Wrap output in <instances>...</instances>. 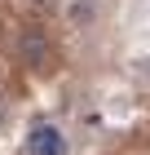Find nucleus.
Here are the masks:
<instances>
[{
	"mask_svg": "<svg viewBox=\"0 0 150 155\" xmlns=\"http://www.w3.org/2000/svg\"><path fill=\"white\" fill-rule=\"evenodd\" d=\"M66 151H71V142L58 124H35L27 133V155H66Z\"/></svg>",
	"mask_w": 150,
	"mask_h": 155,
	"instance_id": "nucleus-1",
	"label": "nucleus"
},
{
	"mask_svg": "<svg viewBox=\"0 0 150 155\" xmlns=\"http://www.w3.org/2000/svg\"><path fill=\"white\" fill-rule=\"evenodd\" d=\"M18 58L31 62V67H49V58H53L49 36H44V31H35V27H27L22 36H18Z\"/></svg>",
	"mask_w": 150,
	"mask_h": 155,
	"instance_id": "nucleus-2",
	"label": "nucleus"
}]
</instances>
